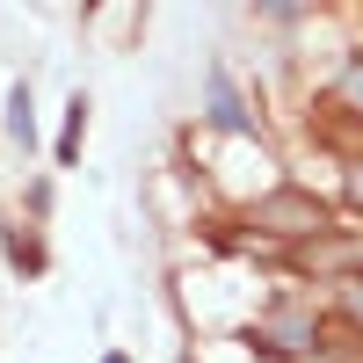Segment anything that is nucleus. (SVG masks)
Here are the masks:
<instances>
[{
    "mask_svg": "<svg viewBox=\"0 0 363 363\" xmlns=\"http://www.w3.org/2000/svg\"><path fill=\"white\" fill-rule=\"evenodd\" d=\"M342 196H349V211H363V160H349V174H342Z\"/></svg>",
    "mask_w": 363,
    "mask_h": 363,
    "instance_id": "nucleus-6",
    "label": "nucleus"
},
{
    "mask_svg": "<svg viewBox=\"0 0 363 363\" xmlns=\"http://www.w3.org/2000/svg\"><path fill=\"white\" fill-rule=\"evenodd\" d=\"M247 342H255L262 356H306V349H320V320H313L306 306H284V313H269Z\"/></svg>",
    "mask_w": 363,
    "mask_h": 363,
    "instance_id": "nucleus-2",
    "label": "nucleus"
},
{
    "mask_svg": "<svg viewBox=\"0 0 363 363\" xmlns=\"http://www.w3.org/2000/svg\"><path fill=\"white\" fill-rule=\"evenodd\" d=\"M80 131H87V102L66 109V138H58V160H80Z\"/></svg>",
    "mask_w": 363,
    "mask_h": 363,
    "instance_id": "nucleus-4",
    "label": "nucleus"
},
{
    "mask_svg": "<svg viewBox=\"0 0 363 363\" xmlns=\"http://www.w3.org/2000/svg\"><path fill=\"white\" fill-rule=\"evenodd\" d=\"M211 116H218L225 131H247V109H240V95H233V87H225L218 73H211Z\"/></svg>",
    "mask_w": 363,
    "mask_h": 363,
    "instance_id": "nucleus-3",
    "label": "nucleus"
},
{
    "mask_svg": "<svg viewBox=\"0 0 363 363\" xmlns=\"http://www.w3.org/2000/svg\"><path fill=\"white\" fill-rule=\"evenodd\" d=\"M8 131H15V145L37 138V124H29V95H22V87H15V102H8Z\"/></svg>",
    "mask_w": 363,
    "mask_h": 363,
    "instance_id": "nucleus-5",
    "label": "nucleus"
},
{
    "mask_svg": "<svg viewBox=\"0 0 363 363\" xmlns=\"http://www.w3.org/2000/svg\"><path fill=\"white\" fill-rule=\"evenodd\" d=\"M342 95H349V102H363V58L349 66V80H342Z\"/></svg>",
    "mask_w": 363,
    "mask_h": 363,
    "instance_id": "nucleus-7",
    "label": "nucleus"
},
{
    "mask_svg": "<svg viewBox=\"0 0 363 363\" xmlns=\"http://www.w3.org/2000/svg\"><path fill=\"white\" fill-rule=\"evenodd\" d=\"M247 218H255L269 240H298V247H313L320 233H335V225H327V203H320L313 189H269V196H255Z\"/></svg>",
    "mask_w": 363,
    "mask_h": 363,
    "instance_id": "nucleus-1",
    "label": "nucleus"
},
{
    "mask_svg": "<svg viewBox=\"0 0 363 363\" xmlns=\"http://www.w3.org/2000/svg\"><path fill=\"white\" fill-rule=\"evenodd\" d=\"M349 320H363V284H349Z\"/></svg>",
    "mask_w": 363,
    "mask_h": 363,
    "instance_id": "nucleus-8",
    "label": "nucleus"
},
{
    "mask_svg": "<svg viewBox=\"0 0 363 363\" xmlns=\"http://www.w3.org/2000/svg\"><path fill=\"white\" fill-rule=\"evenodd\" d=\"M102 363H131V356H102Z\"/></svg>",
    "mask_w": 363,
    "mask_h": 363,
    "instance_id": "nucleus-9",
    "label": "nucleus"
}]
</instances>
